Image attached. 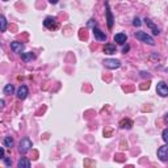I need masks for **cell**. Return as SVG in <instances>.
<instances>
[{"mask_svg": "<svg viewBox=\"0 0 168 168\" xmlns=\"http://www.w3.org/2000/svg\"><path fill=\"white\" fill-rule=\"evenodd\" d=\"M158 158L162 160V162H167L168 160V143L162 146V147L158 150Z\"/></svg>", "mask_w": 168, "mask_h": 168, "instance_id": "cell-5", "label": "cell"}, {"mask_svg": "<svg viewBox=\"0 0 168 168\" xmlns=\"http://www.w3.org/2000/svg\"><path fill=\"white\" fill-rule=\"evenodd\" d=\"M104 53L105 54H114L116 53V46H114L113 44H105L104 46Z\"/></svg>", "mask_w": 168, "mask_h": 168, "instance_id": "cell-15", "label": "cell"}, {"mask_svg": "<svg viewBox=\"0 0 168 168\" xmlns=\"http://www.w3.org/2000/svg\"><path fill=\"white\" fill-rule=\"evenodd\" d=\"M44 25L47 29H55L57 28V20L54 17H46L45 21H44Z\"/></svg>", "mask_w": 168, "mask_h": 168, "instance_id": "cell-9", "label": "cell"}, {"mask_svg": "<svg viewBox=\"0 0 168 168\" xmlns=\"http://www.w3.org/2000/svg\"><path fill=\"white\" fill-rule=\"evenodd\" d=\"M104 66L106 69H110V70H116L121 66V62L118 59H105L104 60Z\"/></svg>", "mask_w": 168, "mask_h": 168, "instance_id": "cell-4", "label": "cell"}, {"mask_svg": "<svg viewBox=\"0 0 168 168\" xmlns=\"http://www.w3.org/2000/svg\"><path fill=\"white\" fill-rule=\"evenodd\" d=\"M28 87L26 85H21V87L17 89V99H20V100H24V99H26V96H28Z\"/></svg>", "mask_w": 168, "mask_h": 168, "instance_id": "cell-10", "label": "cell"}, {"mask_svg": "<svg viewBox=\"0 0 168 168\" xmlns=\"http://www.w3.org/2000/svg\"><path fill=\"white\" fill-rule=\"evenodd\" d=\"M24 47H25V46L21 44V42H17V41H15V42H12V44H11V49H12L13 53H16V54H23Z\"/></svg>", "mask_w": 168, "mask_h": 168, "instance_id": "cell-7", "label": "cell"}, {"mask_svg": "<svg viewBox=\"0 0 168 168\" xmlns=\"http://www.w3.org/2000/svg\"><path fill=\"white\" fill-rule=\"evenodd\" d=\"M0 158H2V159L5 158V156H4V147H2V150H0Z\"/></svg>", "mask_w": 168, "mask_h": 168, "instance_id": "cell-24", "label": "cell"}, {"mask_svg": "<svg viewBox=\"0 0 168 168\" xmlns=\"http://www.w3.org/2000/svg\"><path fill=\"white\" fill-rule=\"evenodd\" d=\"M89 26H92V29L96 26V23H95V20H89V23H88Z\"/></svg>", "mask_w": 168, "mask_h": 168, "instance_id": "cell-23", "label": "cell"}, {"mask_svg": "<svg viewBox=\"0 0 168 168\" xmlns=\"http://www.w3.org/2000/svg\"><path fill=\"white\" fill-rule=\"evenodd\" d=\"M30 148H32V141H30V139L29 138L21 139V142H20V145H19V151L21 154H26Z\"/></svg>", "mask_w": 168, "mask_h": 168, "instance_id": "cell-2", "label": "cell"}, {"mask_svg": "<svg viewBox=\"0 0 168 168\" xmlns=\"http://www.w3.org/2000/svg\"><path fill=\"white\" fill-rule=\"evenodd\" d=\"M135 38H137V40H139V41H142V42H145V44L151 45V46L155 45V41H154V38L150 34L146 33V32H135Z\"/></svg>", "mask_w": 168, "mask_h": 168, "instance_id": "cell-1", "label": "cell"}, {"mask_svg": "<svg viewBox=\"0 0 168 168\" xmlns=\"http://www.w3.org/2000/svg\"><path fill=\"white\" fill-rule=\"evenodd\" d=\"M129 50H130V46H129V45H126V46H124V49H122V51H124V53H127V51H129Z\"/></svg>", "mask_w": 168, "mask_h": 168, "instance_id": "cell-25", "label": "cell"}, {"mask_svg": "<svg viewBox=\"0 0 168 168\" xmlns=\"http://www.w3.org/2000/svg\"><path fill=\"white\" fill-rule=\"evenodd\" d=\"M156 92H158V95H160L162 97H167L168 96V85L164 83V81H159L158 85H156Z\"/></svg>", "mask_w": 168, "mask_h": 168, "instance_id": "cell-3", "label": "cell"}, {"mask_svg": "<svg viewBox=\"0 0 168 168\" xmlns=\"http://www.w3.org/2000/svg\"><path fill=\"white\" fill-rule=\"evenodd\" d=\"M164 120H166V122H167V124H168V113H167V114H166V117H164Z\"/></svg>", "mask_w": 168, "mask_h": 168, "instance_id": "cell-27", "label": "cell"}, {"mask_svg": "<svg viewBox=\"0 0 168 168\" xmlns=\"http://www.w3.org/2000/svg\"><path fill=\"white\" fill-rule=\"evenodd\" d=\"M120 126L122 129H131V126H133V122H131L130 120H122L120 122Z\"/></svg>", "mask_w": 168, "mask_h": 168, "instance_id": "cell-17", "label": "cell"}, {"mask_svg": "<svg viewBox=\"0 0 168 168\" xmlns=\"http://www.w3.org/2000/svg\"><path fill=\"white\" fill-rule=\"evenodd\" d=\"M133 25H134V26H141V25H142L141 20H139L138 17H135V19H134V21H133Z\"/></svg>", "mask_w": 168, "mask_h": 168, "instance_id": "cell-21", "label": "cell"}, {"mask_svg": "<svg viewBox=\"0 0 168 168\" xmlns=\"http://www.w3.org/2000/svg\"><path fill=\"white\" fill-rule=\"evenodd\" d=\"M126 41H127V35H126V34H124V33H118V34H116V35H114V42H117V44L124 45Z\"/></svg>", "mask_w": 168, "mask_h": 168, "instance_id": "cell-12", "label": "cell"}, {"mask_svg": "<svg viewBox=\"0 0 168 168\" xmlns=\"http://www.w3.org/2000/svg\"><path fill=\"white\" fill-rule=\"evenodd\" d=\"M92 32H93V35L97 41H106V34L104 33V32L100 30L97 26H95L93 29H92Z\"/></svg>", "mask_w": 168, "mask_h": 168, "instance_id": "cell-8", "label": "cell"}, {"mask_svg": "<svg viewBox=\"0 0 168 168\" xmlns=\"http://www.w3.org/2000/svg\"><path fill=\"white\" fill-rule=\"evenodd\" d=\"M17 167L19 168H29L30 167V162L28 158H20V160L17 162Z\"/></svg>", "mask_w": 168, "mask_h": 168, "instance_id": "cell-13", "label": "cell"}, {"mask_svg": "<svg viewBox=\"0 0 168 168\" xmlns=\"http://www.w3.org/2000/svg\"><path fill=\"white\" fill-rule=\"evenodd\" d=\"M145 24H146V25H147V26L150 28V29H151V30H152V33H154V34H155V35H158V34L160 33V29H159V28H158V26H156V25H155V24H154V23H152V21H151V20H150V19H145Z\"/></svg>", "mask_w": 168, "mask_h": 168, "instance_id": "cell-11", "label": "cell"}, {"mask_svg": "<svg viewBox=\"0 0 168 168\" xmlns=\"http://www.w3.org/2000/svg\"><path fill=\"white\" fill-rule=\"evenodd\" d=\"M13 143H15V142H13V138L9 137V135H7V137L4 138V141H3V146L7 147V148H12Z\"/></svg>", "mask_w": 168, "mask_h": 168, "instance_id": "cell-16", "label": "cell"}, {"mask_svg": "<svg viewBox=\"0 0 168 168\" xmlns=\"http://www.w3.org/2000/svg\"><path fill=\"white\" fill-rule=\"evenodd\" d=\"M21 59L24 62H32L33 59H35V54L34 53H23L21 54Z\"/></svg>", "mask_w": 168, "mask_h": 168, "instance_id": "cell-14", "label": "cell"}, {"mask_svg": "<svg viewBox=\"0 0 168 168\" xmlns=\"http://www.w3.org/2000/svg\"><path fill=\"white\" fill-rule=\"evenodd\" d=\"M0 24H2V32H5V29H7V20H5L4 16L0 17Z\"/></svg>", "mask_w": 168, "mask_h": 168, "instance_id": "cell-19", "label": "cell"}, {"mask_svg": "<svg viewBox=\"0 0 168 168\" xmlns=\"http://www.w3.org/2000/svg\"><path fill=\"white\" fill-rule=\"evenodd\" d=\"M105 13H106V24H108V28H109V29H112V28H113V23H114V17L112 15V11H110V8H109V3H106Z\"/></svg>", "mask_w": 168, "mask_h": 168, "instance_id": "cell-6", "label": "cell"}, {"mask_svg": "<svg viewBox=\"0 0 168 168\" xmlns=\"http://www.w3.org/2000/svg\"><path fill=\"white\" fill-rule=\"evenodd\" d=\"M13 91H15V88H13L12 84H7L4 87V95H12Z\"/></svg>", "mask_w": 168, "mask_h": 168, "instance_id": "cell-18", "label": "cell"}, {"mask_svg": "<svg viewBox=\"0 0 168 168\" xmlns=\"http://www.w3.org/2000/svg\"><path fill=\"white\" fill-rule=\"evenodd\" d=\"M50 3H51V4H57V3H58V0H49Z\"/></svg>", "mask_w": 168, "mask_h": 168, "instance_id": "cell-26", "label": "cell"}, {"mask_svg": "<svg viewBox=\"0 0 168 168\" xmlns=\"http://www.w3.org/2000/svg\"><path fill=\"white\" fill-rule=\"evenodd\" d=\"M162 137H163V141L168 143V129H164L163 133H162Z\"/></svg>", "mask_w": 168, "mask_h": 168, "instance_id": "cell-20", "label": "cell"}, {"mask_svg": "<svg viewBox=\"0 0 168 168\" xmlns=\"http://www.w3.org/2000/svg\"><path fill=\"white\" fill-rule=\"evenodd\" d=\"M3 160H4V163H5L7 167H11V164H12V160H11L9 158H4Z\"/></svg>", "mask_w": 168, "mask_h": 168, "instance_id": "cell-22", "label": "cell"}]
</instances>
